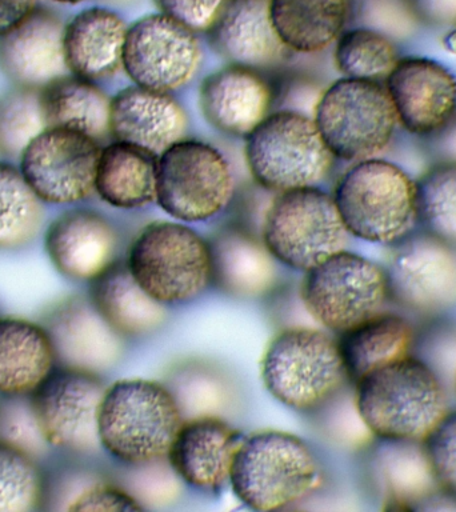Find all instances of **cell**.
<instances>
[{"mask_svg": "<svg viewBox=\"0 0 456 512\" xmlns=\"http://www.w3.org/2000/svg\"><path fill=\"white\" fill-rule=\"evenodd\" d=\"M355 384L356 410L376 438L423 442L448 412L439 375L412 355L372 371Z\"/></svg>", "mask_w": 456, "mask_h": 512, "instance_id": "6da1fadb", "label": "cell"}, {"mask_svg": "<svg viewBox=\"0 0 456 512\" xmlns=\"http://www.w3.org/2000/svg\"><path fill=\"white\" fill-rule=\"evenodd\" d=\"M183 424L178 403L160 383L122 379L106 388L98 415L100 447L128 466L167 458Z\"/></svg>", "mask_w": 456, "mask_h": 512, "instance_id": "7a4b0ae2", "label": "cell"}, {"mask_svg": "<svg viewBox=\"0 0 456 512\" xmlns=\"http://www.w3.org/2000/svg\"><path fill=\"white\" fill-rule=\"evenodd\" d=\"M228 483L251 510L278 511L302 502L322 484L310 447L283 431H259L242 439Z\"/></svg>", "mask_w": 456, "mask_h": 512, "instance_id": "3957f363", "label": "cell"}, {"mask_svg": "<svg viewBox=\"0 0 456 512\" xmlns=\"http://www.w3.org/2000/svg\"><path fill=\"white\" fill-rule=\"evenodd\" d=\"M332 198L348 234L366 242L392 246L418 223L416 180L388 160L352 164L340 176Z\"/></svg>", "mask_w": 456, "mask_h": 512, "instance_id": "277c9868", "label": "cell"}, {"mask_svg": "<svg viewBox=\"0 0 456 512\" xmlns=\"http://www.w3.org/2000/svg\"><path fill=\"white\" fill-rule=\"evenodd\" d=\"M264 387L296 411H314L338 394L348 379L338 343L312 327L286 328L264 351Z\"/></svg>", "mask_w": 456, "mask_h": 512, "instance_id": "5b68a950", "label": "cell"}, {"mask_svg": "<svg viewBox=\"0 0 456 512\" xmlns=\"http://www.w3.org/2000/svg\"><path fill=\"white\" fill-rule=\"evenodd\" d=\"M334 158L347 162L378 158L399 127L384 82L342 78L322 92L312 114Z\"/></svg>", "mask_w": 456, "mask_h": 512, "instance_id": "8992f818", "label": "cell"}, {"mask_svg": "<svg viewBox=\"0 0 456 512\" xmlns=\"http://www.w3.org/2000/svg\"><path fill=\"white\" fill-rule=\"evenodd\" d=\"M127 266L139 286L162 304L191 302L212 282L210 244L180 223L143 228L131 244Z\"/></svg>", "mask_w": 456, "mask_h": 512, "instance_id": "52a82bcc", "label": "cell"}, {"mask_svg": "<svg viewBox=\"0 0 456 512\" xmlns=\"http://www.w3.org/2000/svg\"><path fill=\"white\" fill-rule=\"evenodd\" d=\"M348 236L334 198L315 186L279 192L264 215V246L294 270L310 271L346 250Z\"/></svg>", "mask_w": 456, "mask_h": 512, "instance_id": "ba28073f", "label": "cell"}, {"mask_svg": "<svg viewBox=\"0 0 456 512\" xmlns=\"http://www.w3.org/2000/svg\"><path fill=\"white\" fill-rule=\"evenodd\" d=\"M252 176L267 190L311 187L326 178L332 156L312 116L291 110L270 112L246 136Z\"/></svg>", "mask_w": 456, "mask_h": 512, "instance_id": "9c48e42d", "label": "cell"}, {"mask_svg": "<svg viewBox=\"0 0 456 512\" xmlns=\"http://www.w3.org/2000/svg\"><path fill=\"white\" fill-rule=\"evenodd\" d=\"M300 298L315 323L343 334L383 312L390 299L386 270L343 250L306 272Z\"/></svg>", "mask_w": 456, "mask_h": 512, "instance_id": "30bf717a", "label": "cell"}, {"mask_svg": "<svg viewBox=\"0 0 456 512\" xmlns=\"http://www.w3.org/2000/svg\"><path fill=\"white\" fill-rule=\"evenodd\" d=\"M234 190L230 163L210 144L182 139L159 155L155 202L179 222L214 218Z\"/></svg>", "mask_w": 456, "mask_h": 512, "instance_id": "8fae6325", "label": "cell"}, {"mask_svg": "<svg viewBox=\"0 0 456 512\" xmlns=\"http://www.w3.org/2000/svg\"><path fill=\"white\" fill-rule=\"evenodd\" d=\"M106 388L100 375L58 366L31 395L40 430L52 451L84 456L102 448L98 415Z\"/></svg>", "mask_w": 456, "mask_h": 512, "instance_id": "7c38bea8", "label": "cell"}, {"mask_svg": "<svg viewBox=\"0 0 456 512\" xmlns=\"http://www.w3.org/2000/svg\"><path fill=\"white\" fill-rule=\"evenodd\" d=\"M99 142L67 128H46L22 152L19 170L44 204L72 206L95 192Z\"/></svg>", "mask_w": 456, "mask_h": 512, "instance_id": "4fadbf2b", "label": "cell"}, {"mask_svg": "<svg viewBox=\"0 0 456 512\" xmlns=\"http://www.w3.org/2000/svg\"><path fill=\"white\" fill-rule=\"evenodd\" d=\"M386 270L390 299L416 314L436 315L456 306V247L427 231L392 244Z\"/></svg>", "mask_w": 456, "mask_h": 512, "instance_id": "5bb4252c", "label": "cell"}, {"mask_svg": "<svg viewBox=\"0 0 456 512\" xmlns=\"http://www.w3.org/2000/svg\"><path fill=\"white\" fill-rule=\"evenodd\" d=\"M202 60L195 32L162 14H151L128 27L123 70L135 86L166 92L190 83Z\"/></svg>", "mask_w": 456, "mask_h": 512, "instance_id": "9a60e30c", "label": "cell"}, {"mask_svg": "<svg viewBox=\"0 0 456 512\" xmlns=\"http://www.w3.org/2000/svg\"><path fill=\"white\" fill-rule=\"evenodd\" d=\"M398 124L420 139L432 138L456 119V75L424 56H404L384 80Z\"/></svg>", "mask_w": 456, "mask_h": 512, "instance_id": "2e32d148", "label": "cell"}, {"mask_svg": "<svg viewBox=\"0 0 456 512\" xmlns=\"http://www.w3.org/2000/svg\"><path fill=\"white\" fill-rule=\"evenodd\" d=\"M43 244L54 270L74 283L94 282L118 260V231L91 208L60 212L47 224Z\"/></svg>", "mask_w": 456, "mask_h": 512, "instance_id": "e0dca14e", "label": "cell"}, {"mask_svg": "<svg viewBox=\"0 0 456 512\" xmlns=\"http://www.w3.org/2000/svg\"><path fill=\"white\" fill-rule=\"evenodd\" d=\"M58 364L100 375L123 354V338L102 318L88 295L67 296L44 314Z\"/></svg>", "mask_w": 456, "mask_h": 512, "instance_id": "ac0fdd59", "label": "cell"}, {"mask_svg": "<svg viewBox=\"0 0 456 512\" xmlns=\"http://www.w3.org/2000/svg\"><path fill=\"white\" fill-rule=\"evenodd\" d=\"M64 27L58 12L38 6L18 27L0 36V71L15 87L38 90L70 74L64 59Z\"/></svg>", "mask_w": 456, "mask_h": 512, "instance_id": "d6986e66", "label": "cell"}, {"mask_svg": "<svg viewBox=\"0 0 456 512\" xmlns=\"http://www.w3.org/2000/svg\"><path fill=\"white\" fill-rule=\"evenodd\" d=\"M240 442L239 432L219 416L190 419L172 440L167 460L183 482L199 490L216 491L230 479Z\"/></svg>", "mask_w": 456, "mask_h": 512, "instance_id": "ffe728a7", "label": "cell"}, {"mask_svg": "<svg viewBox=\"0 0 456 512\" xmlns=\"http://www.w3.org/2000/svg\"><path fill=\"white\" fill-rule=\"evenodd\" d=\"M186 130V112L166 92L132 86L111 99L110 131L119 142L159 156L180 142Z\"/></svg>", "mask_w": 456, "mask_h": 512, "instance_id": "44dd1931", "label": "cell"}, {"mask_svg": "<svg viewBox=\"0 0 456 512\" xmlns=\"http://www.w3.org/2000/svg\"><path fill=\"white\" fill-rule=\"evenodd\" d=\"M272 90L252 68L230 64L208 75L200 87L204 118L224 134L246 136L271 112Z\"/></svg>", "mask_w": 456, "mask_h": 512, "instance_id": "7402d4cb", "label": "cell"}, {"mask_svg": "<svg viewBox=\"0 0 456 512\" xmlns=\"http://www.w3.org/2000/svg\"><path fill=\"white\" fill-rule=\"evenodd\" d=\"M208 35L216 54L252 70L278 66L290 51L272 26L270 0H230Z\"/></svg>", "mask_w": 456, "mask_h": 512, "instance_id": "603a6c76", "label": "cell"}, {"mask_svg": "<svg viewBox=\"0 0 456 512\" xmlns=\"http://www.w3.org/2000/svg\"><path fill=\"white\" fill-rule=\"evenodd\" d=\"M128 31L119 14L106 7L80 11L66 23L63 35L68 72L99 82L123 68V48Z\"/></svg>", "mask_w": 456, "mask_h": 512, "instance_id": "cb8c5ba5", "label": "cell"}, {"mask_svg": "<svg viewBox=\"0 0 456 512\" xmlns=\"http://www.w3.org/2000/svg\"><path fill=\"white\" fill-rule=\"evenodd\" d=\"M58 366L42 323L0 316V396H31Z\"/></svg>", "mask_w": 456, "mask_h": 512, "instance_id": "d4e9b609", "label": "cell"}, {"mask_svg": "<svg viewBox=\"0 0 456 512\" xmlns=\"http://www.w3.org/2000/svg\"><path fill=\"white\" fill-rule=\"evenodd\" d=\"M212 282L224 294L256 299L276 283V259L254 236L239 228H227L210 244Z\"/></svg>", "mask_w": 456, "mask_h": 512, "instance_id": "484cf974", "label": "cell"}, {"mask_svg": "<svg viewBox=\"0 0 456 512\" xmlns=\"http://www.w3.org/2000/svg\"><path fill=\"white\" fill-rule=\"evenodd\" d=\"M92 304L122 338H138L158 330L166 320L164 304L152 299L132 276L127 262L116 260L90 283Z\"/></svg>", "mask_w": 456, "mask_h": 512, "instance_id": "4316f807", "label": "cell"}, {"mask_svg": "<svg viewBox=\"0 0 456 512\" xmlns=\"http://www.w3.org/2000/svg\"><path fill=\"white\" fill-rule=\"evenodd\" d=\"M379 439L371 452V470L378 491L394 508L412 510L440 487L419 440Z\"/></svg>", "mask_w": 456, "mask_h": 512, "instance_id": "83f0119b", "label": "cell"}, {"mask_svg": "<svg viewBox=\"0 0 456 512\" xmlns=\"http://www.w3.org/2000/svg\"><path fill=\"white\" fill-rule=\"evenodd\" d=\"M158 158L134 144H108L100 151L95 192L104 203L132 210L155 202Z\"/></svg>", "mask_w": 456, "mask_h": 512, "instance_id": "f1b7e54d", "label": "cell"}, {"mask_svg": "<svg viewBox=\"0 0 456 512\" xmlns=\"http://www.w3.org/2000/svg\"><path fill=\"white\" fill-rule=\"evenodd\" d=\"M415 330L402 316L380 314L343 332L338 343L347 378L358 383L364 376L410 356Z\"/></svg>", "mask_w": 456, "mask_h": 512, "instance_id": "f546056e", "label": "cell"}, {"mask_svg": "<svg viewBox=\"0 0 456 512\" xmlns=\"http://www.w3.org/2000/svg\"><path fill=\"white\" fill-rule=\"evenodd\" d=\"M47 128L82 132L96 142L111 135V98L90 80L64 75L40 88Z\"/></svg>", "mask_w": 456, "mask_h": 512, "instance_id": "4dcf8cb0", "label": "cell"}, {"mask_svg": "<svg viewBox=\"0 0 456 512\" xmlns=\"http://www.w3.org/2000/svg\"><path fill=\"white\" fill-rule=\"evenodd\" d=\"M270 18L288 50L314 54L344 31L348 0H270Z\"/></svg>", "mask_w": 456, "mask_h": 512, "instance_id": "1f68e13d", "label": "cell"}, {"mask_svg": "<svg viewBox=\"0 0 456 512\" xmlns=\"http://www.w3.org/2000/svg\"><path fill=\"white\" fill-rule=\"evenodd\" d=\"M46 204L14 164L0 162V252L27 250L46 230Z\"/></svg>", "mask_w": 456, "mask_h": 512, "instance_id": "d6a6232c", "label": "cell"}, {"mask_svg": "<svg viewBox=\"0 0 456 512\" xmlns=\"http://www.w3.org/2000/svg\"><path fill=\"white\" fill-rule=\"evenodd\" d=\"M399 59L396 42L368 28L350 27L335 42V66L343 78L384 82Z\"/></svg>", "mask_w": 456, "mask_h": 512, "instance_id": "836d02e7", "label": "cell"}, {"mask_svg": "<svg viewBox=\"0 0 456 512\" xmlns=\"http://www.w3.org/2000/svg\"><path fill=\"white\" fill-rule=\"evenodd\" d=\"M47 468L42 460L0 442V512L46 510Z\"/></svg>", "mask_w": 456, "mask_h": 512, "instance_id": "e575fe53", "label": "cell"}, {"mask_svg": "<svg viewBox=\"0 0 456 512\" xmlns=\"http://www.w3.org/2000/svg\"><path fill=\"white\" fill-rule=\"evenodd\" d=\"M418 223L456 247V163L435 162L416 180Z\"/></svg>", "mask_w": 456, "mask_h": 512, "instance_id": "d590c367", "label": "cell"}, {"mask_svg": "<svg viewBox=\"0 0 456 512\" xmlns=\"http://www.w3.org/2000/svg\"><path fill=\"white\" fill-rule=\"evenodd\" d=\"M40 90L15 87L0 96V154L19 159L28 146L46 130Z\"/></svg>", "mask_w": 456, "mask_h": 512, "instance_id": "8d00e7d4", "label": "cell"}, {"mask_svg": "<svg viewBox=\"0 0 456 512\" xmlns=\"http://www.w3.org/2000/svg\"><path fill=\"white\" fill-rule=\"evenodd\" d=\"M168 390L187 420L218 416L230 402V391L222 376L198 364L176 371Z\"/></svg>", "mask_w": 456, "mask_h": 512, "instance_id": "74e56055", "label": "cell"}, {"mask_svg": "<svg viewBox=\"0 0 456 512\" xmlns=\"http://www.w3.org/2000/svg\"><path fill=\"white\" fill-rule=\"evenodd\" d=\"M347 23L380 32L396 43L410 39L420 26L407 0H348Z\"/></svg>", "mask_w": 456, "mask_h": 512, "instance_id": "f35d334b", "label": "cell"}, {"mask_svg": "<svg viewBox=\"0 0 456 512\" xmlns=\"http://www.w3.org/2000/svg\"><path fill=\"white\" fill-rule=\"evenodd\" d=\"M0 442L39 460L51 454L36 419L31 396H0Z\"/></svg>", "mask_w": 456, "mask_h": 512, "instance_id": "ab89813d", "label": "cell"}, {"mask_svg": "<svg viewBox=\"0 0 456 512\" xmlns=\"http://www.w3.org/2000/svg\"><path fill=\"white\" fill-rule=\"evenodd\" d=\"M423 443L439 486L456 494V412H447Z\"/></svg>", "mask_w": 456, "mask_h": 512, "instance_id": "60d3db41", "label": "cell"}, {"mask_svg": "<svg viewBox=\"0 0 456 512\" xmlns=\"http://www.w3.org/2000/svg\"><path fill=\"white\" fill-rule=\"evenodd\" d=\"M230 0H155L162 14L195 34L211 31Z\"/></svg>", "mask_w": 456, "mask_h": 512, "instance_id": "b9f144b4", "label": "cell"}, {"mask_svg": "<svg viewBox=\"0 0 456 512\" xmlns=\"http://www.w3.org/2000/svg\"><path fill=\"white\" fill-rule=\"evenodd\" d=\"M143 508L130 492L99 479L72 502L68 512L142 511Z\"/></svg>", "mask_w": 456, "mask_h": 512, "instance_id": "7bdbcfd3", "label": "cell"}, {"mask_svg": "<svg viewBox=\"0 0 456 512\" xmlns=\"http://www.w3.org/2000/svg\"><path fill=\"white\" fill-rule=\"evenodd\" d=\"M419 24L427 27H456V0H407Z\"/></svg>", "mask_w": 456, "mask_h": 512, "instance_id": "ee69618b", "label": "cell"}, {"mask_svg": "<svg viewBox=\"0 0 456 512\" xmlns=\"http://www.w3.org/2000/svg\"><path fill=\"white\" fill-rule=\"evenodd\" d=\"M38 6V0H0V36L18 27Z\"/></svg>", "mask_w": 456, "mask_h": 512, "instance_id": "f6af8a7d", "label": "cell"}, {"mask_svg": "<svg viewBox=\"0 0 456 512\" xmlns=\"http://www.w3.org/2000/svg\"><path fill=\"white\" fill-rule=\"evenodd\" d=\"M426 147L435 162L456 163V119L438 135L426 139Z\"/></svg>", "mask_w": 456, "mask_h": 512, "instance_id": "bcb514c9", "label": "cell"}, {"mask_svg": "<svg viewBox=\"0 0 456 512\" xmlns=\"http://www.w3.org/2000/svg\"><path fill=\"white\" fill-rule=\"evenodd\" d=\"M52 2L62 3V4H79V3L87 2V0H52Z\"/></svg>", "mask_w": 456, "mask_h": 512, "instance_id": "7dc6e473", "label": "cell"}, {"mask_svg": "<svg viewBox=\"0 0 456 512\" xmlns=\"http://www.w3.org/2000/svg\"><path fill=\"white\" fill-rule=\"evenodd\" d=\"M448 44H450V46H454L456 48V31H455V34L450 36V38H448Z\"/></svg>", "mask_w": 456, "mask_h": 512, "instance_id": "c3c4849f", "label": "cell"}, {"mask_svg": "<svg viewBox=\"0 0 456 512\" xmlns=\"http://www.w3.org/2000/svg\"><path fill=\"white\" fill-rule=\"evenodd\" d=\"M0 156H2V154H0Z\"/></svg>", "mask_w": 456, "mask_h": 512, "instance_id": "681fc988", "label": "cell"}]
</instances>
